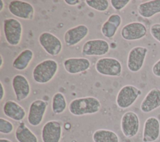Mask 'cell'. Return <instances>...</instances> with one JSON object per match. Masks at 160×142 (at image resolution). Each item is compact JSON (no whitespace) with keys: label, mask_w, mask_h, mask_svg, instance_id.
<instances>
[{"label":"cell","mask_w":160,"mask_h":142,"mask_svg":"<svg viewBox=\"0 0 160 142\" xmlns=\"http://www.w3.org/2000/svg\"><path fill=\"white\" fill-rule=\"evenodd\" d=\"M101 108L100 101L94 96H85L72 99L69 104L70 113L76 116L94 114L99 111Z\"/></svg>","instance_id":"1"},{"label":"cell","mask_w":160,"mask_h":142,"mask_svg":"<svg viewBox=\"0 0 160 142\" xmlns=\"http://www.w3.org/2000/svg\"><path fill=\"white\" fill-rule=\"evenodd\" d=\"M58 63L52 59H47L39 63L32 70V76L38 84H46L50 82L58 71Z\"/></svg>","instance_id":"2"},{"label":"cell","mask_w":160,"mask_h":142,"mask_svg":"<svg viewBox=\"0 0 160 142\" xmlns=\"http://www.w3.org/2000/svg\"><path fill=\"white\" fill-rule=\"evenodd\" d=\"M22 26L17 19L8 18L3 21V31L6 42L12 46L19 45L22 39Z\"/></svg>","instance_id":"3"},{"label":"cell","mask_w":160,"mask_h":142,"mask_svg":"<svg viewBox=\"0 0 160 142\" xmlns=\"http://www.w3.org/2000/svg\"><path fill=\"white\" fill-rule=\"evenodd\" d=\"M95 69L99 74L110 77H119L122 74L121 63L115 58L102 57L95 63Z\"/></svg>","instance_id":"4"},{"label":"cell","mask_w":160,"mask_h":142,"mask_svg":"<svg viewBox=\"0 0 160 142\" xmlns=\"http://www.w3.org/2000/svg\"><path fill=\"white\" fill-rule=\"evenodd\" d=\"M142 94V91L138 87L132 84H126L122 86L118 91L116 103L122 109L131 107Z\"/></svg>","instance_id":"5"},{"label":"cell","mask_w":160,"mask_h":142,"mask_svg":"<svg viewBox=\"0 0 160 142\" xmlns=\"http://www.w3.org/2000/svg\"><path fill=\"white\" fill-rule=\"evenodd\" d=\"M38 42L42 48L50 56H58L62 50V43L54 34L45 31L40 34Z\"/></svg>","instance_id":"6"},{"label":"cell","mask_w":160,"mask_h":142,"mask_svg":"<svg viewBox=\"0 0 160 142\" xmlns=\"http://www.w3.org/2000/svg\"><path fill=\"white\" fill-rule=\"evenodd\" d=\"M148 49L142 46L133 47L129 51L127 58V68L132 73L139 71L143 67Z\"/></svg>","instance_id":"7"},{"label":"cell","mask_w":160,"mask_h":142,"mask_svg":"<svg viewBox=\"0 0 160 142\" xmlns=\"http://www.w3.org/2000/svg\"><path fill=\"white\" fill-rule=\"evenodd\" d=\"M139 128V118L135 112L128 111L123 114L121 119V129L125 137L132 138L136 136Z\"/></svg>","instance_id":"8"},{"label":"cell","mask_w":160,"mask_h":142,"mask_svg":"<svg viewBox=\"0 0 160 142\" xmlns=\"http://www.w3.org/2000/svg\"><path fill=\"white\" fill-rule=\"evenodd\" d=\"M8 10L16 18L32 20L35 16L34 6L29 3L20 0H12L8 4Z\"/></svg>","instance_id":"9"},{"label":"cell","mask_w":160,"mask_h":142,"mask_svg":"<svg viewBox=\"0 0 160 142\" xmlns=\"http://www.w3.org/2000/svg\"><path fill=\"white\" fill-rule=\"evenodd\" d=\"M110 50L109 43L102 39H89L82 46L81 53L86 56H102Z\"/></svg>","instance_id":"10"},{"label":"cell","mask_w":160,"mask_h":142,"mask_svg":"<svg viewBox=\"0 0 160 142\" xmlns=\"http://www.w3.org/2000/svg\"><path fill=\"white\" fill-rule=\"evenodd\" d=\"M48 106V102L40 99L34 100L30 104L27 119L32 126H39L42 121Z\"/></svg>","instance_id":"11"},{"label":"cell","mask_w":160,"mask_h":142,"mask_svg":"<svg viewBox=\"0 0 160 142\" xmlns=\"http://www.w3.org/2000/svg\"><path fill=\"white\" fill-rule=\"evenodd\" d=\"M120 33L122 38L126 41L139 40L146 36L147 28L141 22H131L125 24Z\"/></svg>","instance_id":"12"},{"label":"cell","mask_w":160,"mask_h":142,"mask_svg":"<svg viewBox=\"0 0 160 142\" xmlns=\"http://www.w3.org/2000/svg\"><path fill=\"white\" fill-rule=\"evenodd\" d=\"M62 128L61 123L58 120L47 121L41 129L42 142H59L62 136Z\"/></svg>","instance_id":"13"},{"label":"cell","mask_w":160,"mask_h":142,"mask_svg":"<svg viewBox=\"0 0 160 142\" xmlns=\"http://www.w3.org/2000/svg\"><path fill=\"white\" fill-rule=\"evenodd\" d=\"M89 34V28L85 24H79L68 29L64 34V42L69 47L81 43Z\"/></svg>","instance_id":"14"},{"label":"cell","mask_w":160,"mask_h":142,"mask_svg":"<svg viewBox=\"0 0 160 142\" xmlns=\"http://www.w3.org/2000/svg\"><path fill=\"white\" fill-rule=\"evenodd\" d=\"M11 84L18 101H22L31 94V86L28 79L22 74H18L12 78Z\"/></svg>","instance_id":"15"},{"label":"cell","mask_w":160,"mask_h":142,"mask_svg":"<svg viewBox=\"0 0 160 142\" xmlns=\"http://www.w3.org/2000/svg\"><path fill=\"white\" fill-rule=\"evenodd\" d=\"M160 136V123L154 116L148 118L144 123L142 142H154Z\"/></svg>","instance_id":"16"},{"label":"cell","mask_w":160,"mask_h":142,"mask_svg":"<svg viewBox=\"0 0 160 142\" xmlns=\"http://www.w3.org/2000/svg\"><path fill=\"white\" fill-rule=\"evenodd\" d=\"M62 64L68 73L77 74L88 70L91 66V62L86 58H69L64 60Z\"/></svg>","instance_id":"17"},{"label":"cell","mask_w":160,"mask_h":142,"mask_svg":"<svg viewBox=\"0 0 160 142\" xmlns=\"http://www.w3.org/2000/svg\"><path fill=\"white\" fill-rule=\"evenodd\" d=\"M160 107V89L153 88L148 91L140 104L144 113H149Z\"/></svg>","instance_id":"18"},{"label":"cell","mask_w":160,"mask_h":142,"mask_svg":"<svg viewBox=\"0 0 160 142\" xmlns=\"http://www.w3.org/2000/svg\"><path fill=\"white\" fill-rule=\"evenodd\" d=\"M122 23L121 16L116 13L111 14L102 24L101 33L104 37L111 39L114 37Z\"/></svg>","instance_id":"19"},{"label":"cell","mask_w":160,"mask_h":142,"mask_svg":"<svg viewBox=\"0 0 160 142\" xmlns=\"http://www.w3.org/2000/svg\"><path fill=\"white\" fill-rule=\"evenodd\" d=\"M2 111L6 116L19 122L22 121L26 115L24 108L13 100L6 101L3 105Z\"/></svg>","instance_id":"20"},{"label":"cell","mask_w":160,"mask_h":142,"mask_svg":"<svg viewBox=\"0 0 160 142\" xmlns=\"http://www.w3.org/2000/svg\"><path fill=\"white\" fill-rule=\"evenodd\" d=\"M137 11L141 17L149 19L160 13V0H151L141 3L138 5Z\"/></svg>","instance_id":"21"},{"label":"cell","mask_w":160,"mask_h":142,"mask_svg":"<svg viewBox=\"0 0 160 142\" xmlns=\"http://www.w3.org/2000/svg\"><path fill=\"white\" fill-rule=\"evenodd\" d=\"M33 58V51L30 49H25L13 60L12 67L18 71H24L28 68Z\"/></svg>","instance_id":"22"},{"label":"cell","mask_w":160,"mask_h":142,"mask_svg":"<svg viewBox=\"0 0 160 142\" xmlns=\"http://www.w3.org/2000/svg\"><path fill=\"white\" fill-rule=\"evenodd\" d=\"M14 135L18 142H38L37 136L24 122H21L17 126Z\"/></svg>","instance_id":"23"},{"label":"cell","mask_w":160,"mask_h":142,"mask_svg":"<svg viewBox=\"0 0 160 142\" xmlns=\"http://www.w3.org/2000/svg\"><path fill=\"white\" fill-rule=\"evenodd\" d=\"M92 138L94 142H119V138L116 133L107 129L96 130Z\"/></svg>","instance_id":"24"},{"label":"cell","mask_w":160,"mask_h":142,"mask_svg":"<svg viewBox=\"0 0 160 142\" xmlns=\"http://www.w3.org/2000/svg\"><path fill=\"white\" fill-rule=\"evenodd\" d=\"M67 108V101L65 96L61 92L56 93L51 101V109L55 114L63 113Z\"/></svg>","instance_id":"25"},{"label":"cell","mask_w":160,"mask_h":142,"mask_svg":"<svg viewBox=\"0 0 160 142\" xmlns=\"http://www.w3.org/2000/svg\"><path fill=\"white\" fill-rule=\"evenodd\" d=\"M86 4L89 8L99 12H104L109 6V1L108 0H86Z\"/></svg>","instance_id":"26"},{"label":"cell","mask_w":160,"mask_h":142,"mask_svg":"<svg viewBox=\"0 0 160 142\" xmlns=\"http://www.w3.org/2000/svg\"><path fill=\"white\" fill-rule=\"evenodd\" d=\"M14 130L13 124L9 120L0 118V133L4 134H9Z\"/></svg>","instance_id":"27"},{"label":"cell","mask_w":160,"mask_h":142,"mask_svg":"<svg viewBox=\"0 0 160 142\" xmlns=\"http://www.w3.org/2000/svg\"><path fill=\"white\" fill-rule=\"evenodd\" d=\"M110 4L112 8L118 11H121L131 2L130 0H111Z\"/></svg>","instance_id":"28"},{"label":"cell","mask_w":160,"mask_h":142,"mask_svg":"<svg viewBox=\"0 0 160 142\" xmlns=\"http://www.w3.org/2000/svg\"><path fill=\"white\" fill-rule=\"evenodd\" d=\"M150 33L152 38L160 43V23H154L151 25Z\"/></svg>","instance_id":"29"},{"label":"cell","mask_w":160,"mask_h":142,"mask_svg":"<svg viewBox=\"0 0 160 142\" xmlns=\"http://www.w3.org/2000/svg\"><path fill=\"white\" fill-rule=\"evenodd\" d=\"M152 73L155 76L160 78V58L152 65Z\"/></svg>","instance_id":"30"},{"label":"cell","mask_w":160,"mask_h":142,"mask_svg":"<svg viewBox=\"0 0 160 142\" xmlns=\"http://www.w3.org/2000/svg\"><path fill=\"white\" fill-rule=\"evenodd\" d=\"M81 1L79 0H64V3L69 6H76L81 3Z\"/></svg>","instance_id":"31"},{"label":"cell","mask_w":160,"mask_h":142,"mask_svg":"<svg viewBox=\"0 0 160 142\" xmlns=\"http://www.w3.org/2000/svg\"><path fill=\"white\" fill-rule=\"evenodd\" d=\"M0 85H1V88H0V101H2L5 96V88L3 86L2 83L1 81L0 82Z\"/></svg>","instance_id":"32"},{"label":"cell","mask_w":160,"mask_h":142,"mask_svg":"<svg viewBox=\"0 0 160 142\" xmlns=\"http://www.w3.org/2000/svg\"><path fill=\"white\" fill-rule=\"evenodd\" d=\"M4 8V3L3 0H0V12H2Z\"/></svg>","instance_id":"33"},{"label":"cell","mask_w":160,"mask_h":142,"mask_svg":"<svg viewBox=\"0 0 160 142\" xmlns=\"http://www.w3.org/2000/svg\"><path fill=\"white\" fill-rule=\"evenodd\" d=\"M4 64V59L2 54L0 55V68L1 69L2 68V66Z\"/></svg>","instance_id":"34"},{"label":"cell","mask_w":160,"mask_h":142,"mask_svg":"<svg viewBox=\"0 0 160 142\" xmlns=\"http://www.w3.org/2000/svg\"><path fill=\"white\" fill-rule=\"evenodd\" d=\"M0 142H12L11 140L7 138H1Z\"/></svg>","instance_id":"35"}]
</instances>
